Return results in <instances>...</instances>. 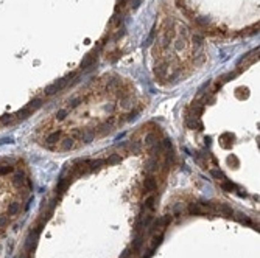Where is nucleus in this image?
Here are the masks:
<instances>
[{"label": "nucleus", "mask_w": 260, "mask_h": 258, "mask_svg": "<svg viewBox=\"0 0 260 258\" xmlns=\"http://www.w3.org/2000/svg\"><path fill=\"white\" fill-rule=\"evenodd\" d=\"M72 76H75V73L69 75V76H66V78H62V80H59V81H56V83H53L52 86H49V87H45V95H53V93L62 90V89L66 87V84L69 83V80H70Z\"/></svg>", "instance_id": "nucleus-1"}, {"label": "nucleus", "mask_w": 260, "mask_h": 258, "mask_svg": "<svg viewBox=\"0 0 260 258\" xmlns=\"http://www.w3.org/2000/svg\"><path fill=\"white\" fill-rule=\"evenodd\" d=\"M159 145V138H157V134L156 132H149V134L145 135V146L151 148V146H156Z\"/></svg>", "instance_id": "nucleus-2"}, {"label": "nucleus", "mask_w": 260, "mask_h": 258, "mask_svg": "<svg viewBox=\"0 0 260 258\" xmlns=\"http://www.w3.org/2000/svg\"><path fill=\"white\" fill-rule=\"evenodd\" d=\"M31 114H33V111H31L30 107H27V106H25V107H22L20 111L14 115V117H16V121H19V120H25V118H28V117H30Z\"/></svg>", "instance_id": "nucleus-3"}, {"label": "nucleus", "mask_w": 260, "mask_h": 258, "mask_svg": "<svg viewBox=\"0 0 260 258\" xmlns=\"http://www.w3.org/2000/svg\"><path fill=\"white\" fill-rule=\"evenodd\" d=\"M61 135H62V132H61V131H53L52 134H49V137L45 138V142L49 143V145H53V143H56V142H59V138H61Z\"/></svg>", "instance_id": "nucleus-4"}, {"label": "nucleus", "mask_w": 260, "mask_h": 258, "mask_svg": "<svg viewBox=\"0 0 260 258\" xmlns=\"http://www.w3.org/2000/svg\"><path fill=\"white\" fill-rule=\"evenodd\" d=\"M73 146H75V143H73V138H64V140L61 142L59 149H61V151H69V149H72Z\"/></svg>", "instance_id": "nucleus-5"}, {"label": "nucleus", "mask_w": 260, "mask_h": 258, "mask_svg": "<svg viewBox=\"0 0 260 258\" xmlns=\"http://www.w3.org/2000/svg\"><path fill=\"white\" fill-rule=\"evenodd\" d=\"M218 210H220V212H221L224 216H229V218L234 215L232 208H231L229 205H226V204H220V205H218Z\"/></svg>", "instance_id": "nucleus-6"}, {"label": "nucleus", "mask_w": 260, "mask_h": 258, "mask_svg": "<svg viewBox=\"0 0 260 258\" xmlns=\"http://www.w3.org/2000/svg\"><path fill=\"white\" fill-rule=\"evenodd\" d=\"M42 106V98H34L33 101H30V103H28V106L27 107H30L31 109V111H36V109H39V107H41Z\"/></svg>", "instance_id": "nucleus-7"}, {"label": "nucleus", "mask_w": 260, "mask_h": 258, "mask_svg": "<svg viewBox=\"0 0 260 258\" xmlns=\"http://www.w3.org/2000/svg\"><path fill=\"white\" fill-rule=\"evenodd\" d=\"M156 188V181L153 177H148V179H145V191L148 193V191H153Z\"/></svg>", "instance_id": "nucleus-8"}, {"label": "nucleus", "mask_w": 260, "mask_h": 258, "mask_svg": "<svg viewBox=\"0 0 260 258\" xmlns=\"http://www.w3.org/2000/svg\"><path fill=\"white\" fill-rule=\"evenodd\" d=\"M120 162V155L119 154H112L109 159H106V165H114V163H119Z\"/></svg>", "instance_id": "nucleus-9"}, {"label": "nucleus", "mask_w": 260, "mask_h": 258, "mask_svg": "<svg viewBox=\"0 0 260 258\" xmlns=\"http://www.w3.org/2000/svg\"><path fill=\"white\" fill-rule=\"evenodd\" d=\"M165 73H167V67H165V65H159V67H156V75L159 76V78H164Z\"/></svg>", "instance_id": "nucleus-10"}, {"label": "nucleus", "mask_w": 260, "mask_h": 258, "mask_svg": "<svg viewBox=\"0 0 260 258\" xmlns=\"http://www.w3.org/2000/svg\"><path fill=\"white\" fill-rule=\"evenodd\" d=\"M154 201H156V198H154V196H149V198L145 201V208L153 210V208H154Z\"/></svg>", "instance_id": "nucleus-11"}, {"label": "nucleus", "mask_w": 260, "mask_h": 258, "mask_svg": "<svg viewBox=\"0 0 260 258\" xmlns=\"http://www.w3.org/2000/svg\"><path fill=\"white\" fill-rule=\"evenodd\" d=\"M67 114H69V111H67V109H61V111H58L56 112V120H64L66 118V117H67Z\"/></svg>", "instance_id": "nucleus-12"}, {"label": "nucleus", "mask_w": 260, "mask_h": 258, "mask_svg": "<svg viewBox=\"0 0 260 258\" xmlns=\"http://www.w3.org/2000/svg\"><path fill=\"white\" fill-rule=\"evenodd\" d=\"M221 187H223V190H224V191H232V190L235 188V185H234L232 182H229V181H224Z\"/></svg>", "instance_id": "nucleus-13"}, {"label": "nucleus", "mask_w": 260, "mask_h": 258, "mask_svg": "<svg viewBox=\"0 0 260 258\" xmlns=\"http://www.w3.org/2000/svg\"><path fill=\"white\" fill-rule=\"evenodd\" d=\"M13 171H14V168L11 165H5L0 168V174H8V173H13Z\"/></svg>", "instance_id": "nucleus-14"}, {"label": "nucleus", "mask_w": 260, "mask_h": 258, "mask_svg": "<svg viewBox=\"0 0 260 258\" xmlns=\"http://www.w3.org/2000/svg\"><path fill=\"white\" fill-rule=\"evenodd\" d=\"M17 210H19V204H17V202H14V204H11L10 207H8V213H10V215H14L16 212H17Z\"/></svg>", "instance_id": "nucleus-15"}, {"label": "nucleus", "mask_w": 260, "mask_h": 258, "mask_svg": "<svg viewBox=\"0 0 260 258\" xmlns=\"http://www.w3.org/2000/svg\"><path fill=\"white\" fill-rule=\"evenodd\" d=\"M129 149H131V152H139V151H140V145L136 143V142H132V143L129 145Z\"/></svg>", "instance_id": "nucleus-16"}, {"label": "nucleus", "mask_w": 260, "mask_h": 258, "mask_svg": "<svg viewBox=\"0 0 260 258\" xmlns=\"http://www.w3.org/2000/svg\"><path fill=\"white\" fill-rule=\"evenodd\" d=\"M23 181H25V179H23V176H22V174H16V176H14V184H16V185H19V184L22 185V184H23Z\"/></svg>", "instance_id": "nucleus-17"}, {"label": "nucleus", "mask_w": 260, "mask_h": 258, "mask_svg": "<svg viewBox=\"0 0 260 258\" xmlns=\"http://www.w3.org/2000/svg\"><path fill=\"white\" fill-rule=\"evenodd\" d=\"M137 114H139V111H134V112H131V114H128L126 115V121H131V120H134V118H137Z\"/></svg>", "instance_id": "nucleus-18"}, {"label": "nucleus", "mask_w": 260, "mask_h": 258, "mask_svg": "<svg viewBox=\"0 0 260 258\" xmlns=\"http://www.w3.org/2000/svg\"><path fill=\"white\" fill-rule=\"evenodd\" d=\"M78 103H81V98H75V100H72V101H70V107H76Z\"/></svg>", "instance_id": "nucleus-19"}, {"label": "nucleus", "mask_w": 260, "mask_h": 258, "mask_svg": "<svg viewBox=\"0 0 260 258\" xmlns=\"http://www.w3.org/2000/svg\"><path fill=\"white\" fill-rule=\"evenodd\" d=\"M5 224H6V218L5 216H0V229H2Z\"/></svg>", "instance_id": "nucleus-20"}, {"label": "nucleus", "mask_w": 260, "mask_h": 258, "mask_svg": "<svg viewBox=\"0 0 260 258\" xmlns=\"http://www.w3.org/2000/svg\"><path fill=\"white\" fill-rule=\"evenodd\" d=\"M140 2H142V0H134V2H132V8H137Z\"/></svg>", "instance_id": "nucleus-21"}]
</instances>
